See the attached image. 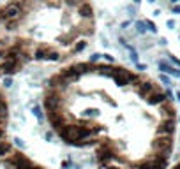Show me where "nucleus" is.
<instances>
[{
    "instance_id": "obj_1",
    "label": "nucleus",
    "mask_w": 180,
    "mask_h": 169,
    "mask_svg": "<svg viewBox=\"0 0 180 169\" xmlns=\"http://www.w3.org/2000/svg\"><path fill=\"white\" fill-rule=\"evenodd\" d=\"M111 79L117 83V87L124 90L126 85L138 83V74L127 71V69H120V67H117V69H113V76H111Z\"/></svg>"
},
{
    "instance_id": "obj_2",
    "label": "nucleus",
    "mask_w": 180,
    "mask_h": 169,
    "mask_svg": "<svg viewBox=\"0 0 180 169\" xmlns=\"http://www.w3.org/2000/svg\"><path fill=\"white\" fill-rule=\"evenodd\" d=\"M175 129L177 127H175L173 118H163V122L155 127V134H157V137L159 136H173Z\"/></svg>"
},
{
    "instance_id": "obj_3",
    "label": "nucleus",
    "mask_w": 180,
    "mask_h": 169,
    "mask_svg": "<svg viewBox=\"0 0 180 169\" xmlns=\"http://www.w3.org/2000/svg\"><path fill=\"white\" fill-rule=\"evenodd\" d=\"M157 90L155 88V85H154L152 81H143V83H136V93L140 95V97L147 99L150 93H154Z\"/></svg>"
},
{
    "instance_id": "obj_4",
    "label": "nucleus",
    "mask_w": 180,
    "mask_h": 169,
    "mask_svg": "<svg viewBox=\"0 0 180 169\" xmlns=\"http://www.w3.org/2000/svg\"><path fill=\"white\" fill-rule=\"evenodd\" d=\"M168 102V97H166V93L159 92V90H155L154 93H150L147 97V104L148 106H163V104Z\"/></svg>"
},
{
    "instance_id": "obj_5",
    "label": "nucleus",
    "mask_w": 180,
    "mask_h": 169,
    "mask_svg": "<svg viewBox=\"0 0 180 169\" xmlns=\"http://www.w3.org/2000/svg\"><path fill=\"white\" fill-rule=\"evenodd\" d=\"M21 14V7L18 6V4H11V6H7L2 12V20H18Z\"/></svg>"
},
{
    "instance_id": "obj_6",
    "label": "nucleus",
    "mask_w": 180,
    "mask_h": 169,
    "mask_svg": "<svg viewBox=\"0 0 180 169\" xmlns=\"http://www.w3.org/2000/svg\"><path fill=\"white\" fill-rule=\"evenodd\" d=\"M16 69H18V60L6 58V62L2 64V72H6V74H14Z\"/></svg>"
},
{
    "instance_id": "obj_7",
    "label": "nucleus",
    "mask_w": 180,
    "mask_h": 169,
    "mask_svg": "<svg viewBox=\"0 0 180 169\" xmlns=\"http://www.w3.org/2000/svg\"><path fill=\"white\" fill-rule=\"evenodd\" d=\"M78 9H80V16H81V18H85V20H92V18H94V9H92L90 4L83 2Z\"/></svg>"
},
{
    "instance_id": "obj_8",
    "label": "nucleus",
    "mask_w": 180,
    "mask_h": 169,
    "mask_svg": "<svg viewBox=\"0 0 180 169\" xmlns=\"http://www.w3.org/2000/svg\"><path fill=\"white\" fill-rule=\"evenodd\" d=\"M48 55H49V51L46 48H39L35 51V55H34V58L35 60H44V58H48Z\"/></svg>"
},
{
    "instance_id": "obj_9",
    "label": "nucleus",
    "mask_w": 180,
    "mask_h": 169,
    "mask_svg": "<svg viewBox=\"0 0 180 169\" xmlns=\"http://www.w3.org/2000/svg\"><path fill=\"white\" fill-rule=\"evenodd\" d=\"M32 113H34V116L37 118V122H41V123H43V122H44V115H43V109L39 108V106H34V108H32Z\"/></svg>"
},
{
    "instance_id": "obj_10",
    "label": "nucleus",
    "mask_w": 180,
    "mask_h": 169,
    "mask_svg": "<svg viewBox=\"0 0 180 169\" xmlns=\"http://www.w3.org/2000/svg\"><path fill=\"white\" fill-rule=\"evenodd\" d=\"M120 42H122V44H124V46H126L127 49H129V55H131V60H132V62H136V64H138V53H136V49H134V48H131L129 44H126L124 41H122V39H120Z\"/></svg>"
},
{
    "instance_id": "obj_11",
    "label": "nucleus",
    "mask_w": 180,
    "mask_h": 169,
    "mask_svg": "<svg viewBox=\"0 0 180 169\" xmlns=\"http://www.w3.org/2000/svg\"><path fill=\"white\" fill-rule=\"evenodd\" d=\"M11 152V145L9 143H6V141H0V155L4 157L6 153H9Z\"/></svg>"
},
{
    "instance_id": "obj_12",
    "label": "nucleus",
    "mask_w": 180,
    "mask_h": 169,
    "mask_svg": "<svg viewBox=\"0 0 180 169\" xmlns=\"http://www.w3.org/2000/svg\"><path fill=\"white\" fill-rule=\"evenodd\" d=\"M134 27H136V32H138V33H145V32L148 30V28H147V23H145V21H136V23H134Z\"/></svg>"
},
{
    "instance_id": "obj_13",
    "label": "nucleus",
    "mask_w": 180,
    "mask_h": 169,
    "mask_svg": "<svg viewBox=\"0 0 180 169\" xmlns=\"http://www.w3.org/2000/svg\"><path fill=\"white\" fill-rule=\"evenodd\" d=\"M85 48H87V42H83V41H81V42H78L76 46H74V49H72V51H74V53H80V51H83Z\"/></svg>"
},
{
    "instance_id": "obj_14",
    "label": "nucleus",
    "mask_w": 180,
    "mask_h": 169,
    "mask_svg": "<svg viewBox=\"0 0 180 169\" xmlns=\"http://www.w3.org/2000/svg\"><path fill=\"white\" fill-rule=\"evenodd\" d=\"M159 79H161V83H163V85H166V87H171V79H169L166 74H161V76H159Z\"/></svg>"
},
{
    "instance_id": "obj_15",
    "label": "nucleus",
    "mask_w": 180,
    "mask_h": 169,
    "mask_svg": "<svg viewBox=\"0 0 180 169\" xmlns=\"http://www.w3.org/2000/svg\"><path fill=\"white\" fill-rule=\"evenodd\" d=\"M58 58H60V55L57 53V51H49V55H48V58H46V60H55V62H57Z\"/></svg>"
},
{
    "instance_id": "obj_16",
    "label": "nucleus",
    "mask_w": 180,
    "mask_h": 169,
    "mask_svg": "<svg viewBox=\"0 0 180 169\" xmlns=\"http://www.w3.org/2000/svg\"><path fill=\"white\" fill-rule=\"evenodd\" d=\"M101 56H103V55L101 53H94V55H90V64H95V62H99V58H101Z\"/></svg>"
},
{
    "instance_id": "obj_17",
    "label": "nucleus",
    "mask_w": 180,
    "mask_h": 169,
    "mask_svg": "<svg viewBox=\"0 0 180 169\" xmlns=\"http://www.w3.org/2000/svg\"><path fill=\"white\" fill-rule=\"evenodd\" d=\"M168 58H169V62L173 64V65H177V67H180V60L175 56V55H168Z\"/></svg>"
},
{
    "instance_id": "obj_18",
    "label": "nucleus",
    "mask_w": 180,
    "mask_h": 169,
    "mask_svg": "<svg viewBox=\"0 0 180 169\" xmlns=\"http://www.w3.org/2000/svg\"><path fill=\"white\" fill-rule=\"evenodd\" d=\"M145 23H147V28L150 30V32H154V33L157 32V27H155V23H152V21H145Z\"/></svg>"
},
{
    "instance_id": "obj_19",
    "label": "nucleus",
    "mask_w": 180,
    "mask_h": 169,
    "mask_svg": "<svg viewBox=\"0 0 180 169\" xmlns=\"http://www.w3.org/2000/svg\"><path fill=\"white\" fill-rule=\"evenodd\" d=\"M14 145H16L18 148H25V145H23V141L20 139V137H16V139H14Z\"/></svg>"
},
{
    "instance_id": "obj_20",
    "label": "nucleus",
    "mask_w": 180,
    "mask_h": 169,
    "mask_svg": "<svg viewBox=\"0 0 180 169\" xmlns=\"http://www.w3.org/2000/svg\"><path fill=\"white\" fill-rule=\"evenodd\" d=\"M4 87H7V88L12 87V79H11V78H6V79H4Z\"/></svg>"
},
{
    "instance_id": "obj_21",
    "label": "nucleus",
    "mask_w": 180,
    "mask_h": 169,
    "mask_svg": "<svg viewBox=\"0 0 180 169\" xmlns=\"http://www.w3.org/2000/svg\"><path fill=\"white\" fill-rule=\"evenodd\" d=\"M103 56H104V60L109 62V64H113V62H115V58L111 56V55H103Z\"/></svg>"
},
{
    "instance_id": "obj_22",
    "label": "nucleus",
    "mask_w": 180,
    "mask_h": 169,
    "mask_svg": "<svg viewBox=\"0 0 180 169\" xmlns=\"http://www.w3.org/2000/svg\"><path fill=\"white\" fill-rule=\"evenodd\" d=\"M136 69H138V71H145V69H147V65H145V64H140V62H138V64H136Z\"/></svg>"
},
{
    "instance_id": "obj_23",
    "label": "nucleus",
    "mask_w": 180,
    "mask_h": 169,
    "mask_svg": "<svg viewBox=\"0 0 180 169\" xmlns=\"http://www.w3.org/2000/svg\"><path fill=\"white\" fill-rule=\"evenodd\" d=\"M67 167H71V160H64L62 162V169H67Z\"/></svg>"
},
{
    "instance_id": "obj_24",
    "label": "nucleus",
    "mask_w": 180,
    "mask_h": 169,
    "mask_svg": "<svg viewBox=\"0 0 180 169\" xmlns=\"http://www.w3.org/2000/svg\"><path fill=\"white\" fill-rule=\"evenodd\" d=\"M166 25H168V28H175V21H173V20H168Z\"/></svg>"
},
{
    "instance_id": "obj_25",
    "label": "nucleus",
    "mask_w": 180,
    "mask_h": 169,
    "mask_svg": "<svg viewBox=\"0 0 180 169\" xmlns=\"http://www.w3.org/2000/svg\"><path fill=\"white\" fill-rule=\"evenodd\" d=\"M173 12H175V14H178V12H180V6H175L173 7Z\"/></svg>"
},
{
    "instance_id": "obj_26",
    "label": "nucleus",
    "mask_w": 180,
    "mask_h": 169,
    "mask_svg": "<svg viewBox=\"0 0 180 169\" xmlns=\"http://www.w3.org/2000/svg\"><path fill=\"white\" fill-rule=\"evenodd\" d=\"M103 169H120V167H117V166H106V167H103Z\"/></svg>"
},
{
    "instance_id": "obj_27",
    "label": "nucleus",
    "mask_w": 180,
    "mask_h": 169,
    "mask_svg": "<svg viewBox=\"0 0 180 169\" xmlns=\"http://www.w3.org/2000/svg\"><path fill=\"white\" fill-rule=\"evenodd\" d=\"M0 106H7V104L4 102V99H2V95H0Z\"/></svg>"
},
{
    "instance_id": "obj_28",
    "label": "nucleus",
    "mask_w": 180,
    "mask_h": 169,
    "mask_svg": "<svg viewBox=\"0 0 180 169\" xmlns=\"http://www.w3.org/2000/svg\"><path fill=\"white\" fill-rule=\"evenodd\" d=\"M2 137H4V131H2V129H0V139H2Z\"/></svg>"
},
{
    "instance_id": "obj_29",
    "label": "nucleus",
    "mask_w": 180,
    "mask_h": 169,
    "mask_svg": "<svg viewBox=\"0 0 180 169\" xmlns=\"http://www.w3.org/2000/svg\"><path fill=\"white\" fill-rule=\"evenodd\" d=\"M169 2H171V4H177V2H178V0H169Z\"/></svg>"
},
{
    "instance_id": "obj_30",
    "label": "nucleus",
    "mask_w": 180,
    "mask_h": 169,
    "mask_svg": "<svg viewBox=\"0 0 180 169\" xmlns=\"http://www.w3.org/2000/svg\"><path fill=\"white\" fill-rule=\"evenodd\" d=\"M177 99H178V102H180V92H178V93H177Z\"/></svg>"
},
{
    "instance_id": "obj_31",
    "label": "nucleus",
    "mask_w": 180,
    "mask_h": 169,
    "mask_svg": "<svg viewBox=\"0 0 180 169\" xmlns=\"http://www.w3.org/2000/svg\"><path fill=\"white\" fill-rule=\"evenodd\" d=\"M148 2H152V4H154V2H155V0H148Z\"/></svg>"
},
{
    "instance_id": "obj_32",
    "label": "nucleus",
    "mask_w": 180,
    "mask_h": 169,
    "mask_svg": "<svg viewBox=\"0 0 180 169\" xmlns=\"http://www.w3.org/2000/svg\"><path fill=\"white\" fill-rule=\"evenodd\" d=\"M134 2H136V4H138V2H140V0H134Z\"/></svg>"
},
{
    "instance_id": "obj_33",
    "label": "nucleus",
    "mask_w": 180,
    "mask_h": 169,
    "mask_svg": "<svg viewBox=\"0 0 180 169\" xmlns=\"http://www.w3.org/2000/svg\"><path fill=\"white\" fill-rule=\"evenodd\" d=\"M178 122H180V116H178Z\"/></svg>"
}]
</instances>
